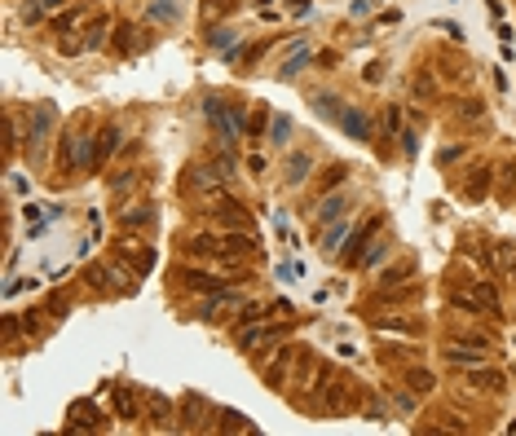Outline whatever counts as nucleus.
Instances as JSON below:
<instances>
[{
	"label": "nucleus",
	"mask_w": 516,
	"mask_h": 436,
	"mask_svg": "<svg viewBox=\"0 0 516 436\" xmlns=\"http://www.w3.org/2000/svg\"><path fill=\"white\" fill-rule=\"evenodd\" d=\"M98 406H93V401H75V406H71V428H75V432H89V428H98Z\"/></svg>",
	"instance_id": "8"
},
{
	"label": "nucleus",
	"mask_w": 516,
	"mask_h": 436,
	"mask_svg": "<svg viewBox=\"0 0 516 436\" xmlns=\"http://www.w3.org/2000/svg\"><path fill=\"white\" fill-rule=\"evenodd\" d=\"M468 296H472V309L499 313V291H495V282H486V278H477V282L468 287Z\"/></svg>",
	"instance_id": "6"
},
{
	"label": "nucleus",
	"mask_w": 516,
	"mask_h": 436,
	"mask_svg": "<svg viewBox=\"0 0 516 436\" xmlns=\"http://www.w3.org/2000/svg\"><path fill=\"white\" fill-rule=\"evenodd\" d=\"M389 256V242H375L371 251H362V264H375V260H384Z\"/></svg>",
	"instance_id": "34"
},
{
	"label": "nucleus",
	"mask_w": 516,
	"mask_h": 436,
	"mask_svg": "<svg viewBox=\"0 0 516 436\" xmlns=\"http://www.w3.org/2000/svg\"><path fill=\"white\" fill-rule=\"evenodd\" d=\"M238 305V291H225V287H217V291H208V300L199 305V318L208 322V318H221L225 309H234Z\"/></svg>",
	"instance_id": "4"
},
{
	"label": "nucleus",
	"mask_w": 516,
	"mask_h": 436,
	"mask_svg": "<svg viewBox=\"0 0 516 436\" xmlns=\"http://www.w3.org/2000/svg\"><path fill=\"white\" fill-rule=\"evenodd\" d=\"M454 119H459V124H481V119H486V102H477V97L454 102Z\"/></svg>",
	"instance_id": "10"
},
{
	"label": "nucleus",
	"mask_w": 516,
	"mask_h": 436,
	"mask_svg": "<svg viewBox=\"0 0 516 436\" xmlns=\"http://www.w3.org/2000/svg\"><path fill=\"white\" fill-rule=\"evenodd\" d=\"M53 124H57V106L53 102H40V106H35V111H31V128H27V141L31 145H40L44 137H49V132H53Z\"/></svg>",
	"instance_id": "2"
},
{
	"label": "nucleus",
	"mask_w": 516,
	"mask_h": 436,
	"mask_svg": "<svg viewBox=\"0 0 516 436\" xmlns=\"http://www.w3.org/2000/svg\"><path fill=\"white\" fill-rule=\"evenodd\" d=\"M463 379L472 383V388H481V392H503V388H508V383H503V374H499V370H490L486 361L468 366V370H463Z\"/></svg>",
	"instance_id": "3"
},
{
	"label": "nucleus",
	"mask_w": 516,
	"mask_h": 436,
	"mask_svg": "<svg viewBox=\"0 0 516 436\" xmlns=\"http://www.w3.org/2000/svg\"><path fill=\"white\" fill-rule=\"evenodd\" d=\"M80 22H84V9H66V14H57V18H53V31H57V35H66V31H75Z\"/></svg>",
	"instance_id": "25"
},
{
	"label": "nucleus",
	"mask_w": 516,
	"mask_h": 436,
	"mask_svg": "<svg viewBox=\"0 0 516 436\" xmlns=\"http://www.w3.org/2000/svg\"><path fill=\"white\" fill-rule=\"evenodd\" d=\"M150 14H154V18H177V0H154Z\"/></svg>",
	"instance_id": "33"
},
{
	"label": "nucleus",
	"mask_w": 516,
	"mask_h": 436,
	"mask_svg": "<svg viewBox=\"0 0 516 436\" xmlns=\"http://www.w3.org/2000/svg\"><path fill=\"white\" fill-rule=\"evenodd\" d=\"M305 62H309V48H305V44H296V48H292V57L283 62V80L300 75V71H305Z\"/></svg>",
	"instance_id": "21"
},
{
	"label": "nucleus",
	"mask_w": 516,
	"mask_h": 436,
	"mask_svg": "<svg viewBox=\"0 0 516 436\" xmlns=\"http://www.w3.org/2000/svg\"><path fill=\"white\" fill-rule=\"evenodd\" d=\"M375 229H380V216H366V221H362V225H357L353 234H349V247H344V260H362V247H366V238L375 234Z\"/></svg>",
	"instance_id": "5"
},
{
	"label": "nucleus",
	"mask_w": 516,
	"mask_h": 436,
	"mask_svg": "<svg viewBox=\"0 0 516 436\" xmlns=\"http://www.w3.org/2000/svg\"><path fill=\"white\" fill-rule=\"evenodd\" d=\"M106 27H111V18H106V14H102V18H93V22H89V35L80 40V48H98V44L106 40Z\"/></svg>",
	"instance_id": "18"
},
{
	"label": "nucleus",
	"mask_w": 516,
	"mask_h": 436,
	"mask_svg": "<svg viewBox=\"0 0 516 436\" xmlns=\"http://www.w3.org/2000/svg\"><path fill=\"white\" fill-rule=\"evenodd\" d=\"M287 137H292V119H287V115H274V119H269V141H274V145H287Z\"/></svg>",
	"instance_id": "24"
},
{
	"label": "nucleus",
	"mask_w": 516,
	"mask_h": 436,
	"mask_svg": "<svg viewBox=\"0 0 516 436\" xmlns=\"http://www.w3.org/2000/svg\"><path fill=\"white\" fill-rule=\"evenodd\" d=\"M62 5V0H27V5H22V18L27 22H40L44 14H49V9H57Z\"/></svg>",
	"instance_id": "22"
},
{
	"label": "nucleus",
	"mask_w": 516,
	"mask_h": 436,
	"mask_svg": "<svg viewBox=\"0 0 516 436\" xmlns=\"http://www.w3.org/2000/svg\"><path fill=\"white\" fill-rule=\"evenodd\" d=\"M203 415V397H186V428H195Z\"/></svg>",
	"instance_id": "30"
},
{
	"label": "nucleus",
	"mask_w": 516,
	"mask_h": 436,
	"mask_svg": "<svg viewBox=\"0 0 516 436\" xmlns=\"http://www.w3.org/2000/svg\"><path fill=\"white\" fill-rule=\"evenodd\" d=\"M512 172H516L512 163H503V167H499V185H503V190H512V185H516V176H512Z\"/></svg>",
	"instance_id": "35"
},
{
	"label": "nucleus",
	"mask_w": 516,
	"mask_h": 436,
	"mask_svg": "<svg viewBox=\"0 0 516 436\" xmlns=\"http://www.w3.org/2000/svg\"><path fill=\"white\" fill-rule=\"evenodd\" d=\"M230 40H234V31H230V27H217V31H212V44H217V48H225Z\"/></svg>",
	"instance_id": "36"
},
{
	"label": "nucleus",
	"mask_w": 516,
	"mask_h": 436,
	"mask_svg": "<svg viewBox=\"0 0 516 436\" xmlns=\"http://www.w3.org/2000/svg\"><path fill=\"white\" fill-rule=\"evenodd\" d=\"M150 419H154V428H168V401L163 397H150Z\"/></svg>",
	"instance_id": "28"
},
{
	"label": "nucleus",
	"mask_w": 516,
	"mask_h": 436,
	"mask_svg": "<svg viewBox=\"0 0 516 436\" xmlns=\"http://www.w3.org/2000/svg\"><path fill=\"white\" fill-rule=\"evenodd\" d=\"M5 339H9V344L18 339V318H5Z\"/></svg>",
	"instance_id": "39"
},
{
	"label": "nucleus",
	"mask_w": 516,
	"mask_h": 436,
	"mask_svg": "<svg viewBox=\"0 0 516 436\" xmlns=\"http://www.w3.org/2000/svg\"><path fill=\"white\" fill-rule=\"evenodd\" d=\"M309 154H292V159H287V185H300V181L309 176Z\"/></svg>",
	"instance_id": "17"
},
{
	"label": "nucleus",
	"mask_w": 516,
	"mask_h": 436,
	"mask_svg": "<svg viewBox=\"0 0 516 436\" xmlns=\"http://www.w3.org/2000/svg\"><path fill=\"white\" fill-rule=\"evenodd\" d=\"M292 14H309V0H292Z\"/></svg>",
	"instance_id": "41"
},
{
	"label": "nucleus",
	"mask_w": 516,
	"mask_h": 436,
	"mask_svg": "<svg viewBox=\"0 0 516 436\" xmlns=\"http://www.w3.org/2000/svg\"><path fill=\"white\" fill-rule=\"evenodd\" d=\"M344 238H349V225L340 221V225H335L331 234H327V242H322V247H327V251H340V242H344Z\"/></svg>",
	"instance_id": "29"
},
{
	"label": "nucleus",
	"mask_w": 516,
	"mask_h": 436,
	"mask_svg": "<svg viewBox=\"0 0 516 436\" xmlns=\"http://www.w3.org/2000/svg\"><path fill=\"white\" fill-rule=\"evenodd\" d=\"M260 318H265V309H260V305H247L243 309V322H260Z\"/></svg>",
	"instance_id": "38"
},
{
	"label": "nucleus",
	"mask_w": 516,
	"mask_h": 436,
	"mask_svg": "<svg viewBox=\"0 0 516 436\" xmlns=\"http://www.w3.org/2000/svg\"><path fill=\"white\" fill-rule=\"evenodd\" d=\"M495 269L499 273H516V247L512 242H495Z\"/></svg>",
	"instance_id": "14"
},
{
	"label": "nucleus",
	"mask_w": 516,
	"mask_h": 436,
	"mask_svg": "<svg viewBox=\"0 0 516 436\" xmlns=\"http://www.w3.org/2000/svg\"><path fill=\"white\" fill-rule=\"evenodd\" d=\"M190 251H195V256H221V238L217 234H199V238H190Z\"/></svg>",
	"instance_id": "19"
},
{
	"label": "nucleus",
	"mask_w": 516,
	"mask_h": 436,
	"mask_svg": "<svg viewBox=\"0 0 516 436\" xmlns=\"http://www.w3.org/2000/svg\"><path fill=\"white\" fill-rule=\"evenodd\" d=\"M344 176H349V167H340V163H335V167H327V176H322V190H335Z\"/></svg>",
	"instance_id": "31"
},
{
	"label": "nucleus",
	"mask_w": 516,
	"mask_h": 436,
	"mask_svg": "<svg viewBox=\"0 0 516 436\" xmlns=\"http://www.w3.org/2000/svg\"><path fill=\"white\" fill-rule=\"evenodd\" d=\"M265 339H278V326H251V331H238V348H256Z\"/></svg>",
	"instance_id": "13"
},
{
	"label": "nucleus",
	"mask_w": 516,
	"mask_h": 436,
	"mask_svg": "<svg viewBox=\"0 0 516 436\" xmlns=\"http://www.w3.org/2000/svg\"><path fill=\"white\" fill-rule=\"evenodd\" d=\"M433 383H437V379H433L428 370H419V366H415V370H406V388H411V392H419V397L433 392Z\"/></svg>",
	"instance_id": "16"
},
{
	"label": "nucleus",
	"mask_w": 516,
	"mask_h": 436,
	"mask_svg": "<svg viewBox=\"0 0 516 436\" xmlns=\"http://www.w3.org/2000/svg\"><path fill=\"white\" fill-rule=\"evenodd\" d=\"M486 190H490V167H486V163H477V167H472V176H468V199H481Z\"/></svg>",
	"instance_id": "15"
},
{
	"label": "nucleus",
	"mask_w": 516,
	"mask_h": 436,
	"mask_svg": "<svg viewBox=\"0 0 516 436\" xmlns=\"http://www.w3.org/2000/svg\"><path fill=\"white\" fill-rule=\"evenodd\" d=\"M115 145H119V128H106V132H98V167L115 154Z\"/></svg>",
	"instance_id": "20"
},
{
	"label": "nucleus",
	"mask_w": 516,
	"mask_h": 436,
	"mask_svg": "<svg viewBox=\"0 0 516 436\" xmlns=\"http://www.w3.org/2000/svg\"><path fill=\"white\" fill-rule=\"evenodd\" d=\"M251 251H256V238L251 234H225L221 238V256H251Z\"/></svg>",
	"instance_id": "9"
},
{
	"label": "nucleus",
	"mask_w": 516,
	"mask_h": 436,
	"mask_svg": "<svg viewBox=\"0 0 516 436\" xmlns=\"http://www.w3.org/2000/svg\"><path fill=\"white\" fill-rule=\"evenodd\" d=\"M344 208H349V199H344V194H327V199H322V208H318V225H331V221H340V216H344Z\"/></svg>",
	"instance_id": "12"
},
{
	"label": "nucleus",
	"mask_w": 516,
	"mask_h": 436,
	"mask_svg": "<svg viewBox=\"0 0 516 436\" xmlns=\"http://www.w3.org/2000/svg\"><path fill=\"white\" fill-rule=\"evenodd\" d=\"M221 419H225V423H221V428H225V432H238V428H247V423H243V419H238V415H221Z\"/></svg>",
	"instance_id": "37"
},
{
	"label": "nucleus",
	"mask_w": 516,
	"mask_h": 436,
	"mask_svg": "<svg viewBox=\"0 0 516 436\" xmlns=\"http://www.w3.org/2000/svg\"><path fill=\"white\" fill-rule=\"evenodd\" d=\"M318 111L327 115V119H340V115H344L340 106H335V97H331V93H322V97H318Z\"/></svg>",
	"instance_id": "32"
},
{
	"label": "nucleus",
	"mask_w": 516,
	"mask_h": 436,
	"mask_svg": "<svg viewBox=\"0 0 516 436\" xmlns=\"http://www.w3.org/2000/svg\"><path fill=\"white\" fill-rule=\"evenodd\" d=\"M203 115H208L212 119V128H217L221 132V141L225 145H234L238 141V124H243V111H225V106H221V97H208V102H203Z\"/></svg>",
	"instance_id": "1"
},
{
	"label": "nucleus",
	"mask_w": 516,
	"mask_h": 436,
	"mask_svg": "<svg viewBox=\"0 0 516 436\" xmlns=\"http://www.w3.org/2000/svg\"><path fill=\"white\" fill-rule=\"evenodd\" d=\"M115 415L119 419H137V392H133V383H119L115 388Z\"/></svg>",
	"instance_id": "11"
},
{
	"label": "nucleus",
	"mask_w": 516,
	"mask_h": 436,
	"mask_svg": "<svg viewBox=\"0 0 516 436\" xmlns=\"http://www.w3.org/2000/svg\"><path fill=\"white\" fill-rule=\"evenodd\" d=\"M459 154H463L459 145H446V150H441V163H454V159H459Z\"/></svg>",
	"instance_id": "40"
},
{
	"label": "nucleus",
	"mask_w": 516,
	"mask_h": 436,
	"mask_svg": "<svg viewBox=\"0 0 516 436\" xmlns=\"http://www.w3.org/2000/svg\"><path fill=\"white\" fill-rule=\"evenodd\" d=\"M340 128L349 132L353 141H371V115L366 111H344L340 115Z\"/></svg>",
	"instance_id": "7"
},
{
	"label": "nucleus",
	"mask_w": 516,
	"mask_h": 436,
	"mask_svg": "<svg viewBox=\"0 0 516 436\" xmlns=\"http://www.w3.org/2000/svg\"><path fill=\"white\" fill-rule=\"evenodd\" d=\"M186 287L190 291H217V287H225V278H212V273H186Z\"/></svg>",
	"instance_id": "23"
},
{
	"label": "nucleus",
	"mask_w": 516,
	"mask_h": 436,
	"mask_svg": "<svg viewBox=\"0 0 516 436\" xmlns=\"http://www.w3.org/2000/svg\"><path fill=\"white\" fill-rule=\"evenodd\" d=\"M411 273H415V264H398V269H389V273L380 278V282H384V287H398V282H406Z\"/></svg>",
	"instance_id": "27"
},
{
	"label": "nucleus",
	"mask_w": 516,
	"mask_h": 436,
	"mask_svg": "<svg viewBox=\"0 0 516 436\" xmlns=\"http://www.w3.org/2000/svg\"><path fill=\"white\" fill-rule=\"evenodd\" d=\"M119 221H124L128 229H133V225H150V221H154V208H137V212H133V208H128L124 216H119Z\"/></svg>",
	"instance_id": "26"
}]
</instances>
